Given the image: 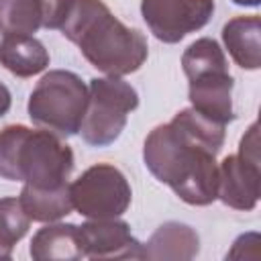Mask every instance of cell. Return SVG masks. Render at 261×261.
<instances>
[{
    "label": "cell",
    "mask_w": 261,
    "mask_h": 261,
    "mask_svg": "<svg viewBox=\"0 0 261 261\" xmlns=\"http://www.w3.org/2000/svg\"><path fill=\"white\" fill-rule=\"evenodd\" d=\"M222 145L224 126L190 106L147 135L143 161L151 175L169 186L179 200L190 206H208L216 200V155Z\"/></svg>",
    "instance_id": "cell-1"
},
{
    "label": "cell",
    "mask_w": 261,
    "mask_h": 261,
    "mask_svg": "<svg viewBox=\"0 0 261 261\" xmlns=\"http://www.w3.org/2000/svg\"><path fill=\"white\" fill-rule=\"evenodd\" d=\"M59 31L77 45L92 67L106 75L122 77L135 73L149 55L145 35L120 22L104 0H73Z\"/></svg>",
    "instance_id": "cell-2"
},
{
    "label": "cell",
    "mask_w": 261,
    "mask_h": 261,
    "mask_svg": "<svg viewBox=\"0 0 261 261\" xmlns=\"http://www.w3.org/2000/svg\"><path fill=\"white\" fill-rule=\"evenodd\" d=\"M73 171V151L47 128H0V177L37 190L63 188Z\"/></svg>",
    "instance_id": "cell-3"
},
{
    "label": "cell",
    "mask_w": 261,
    "mask_h": 261,
    "mask_svg": "<svg viewBox=\"0 0 261 261\" xmlns=\"http://www.w3.org/2000/svg\"><path fill=\"white\" fill-rule=\"evenodd\" d=\"M181 69L188 77V98L192 108L222 126L232 122L234 80L228 71L222 47L210 37L196 39L181 55Z\"/></svg>",
    "instance_id": "cell-4"
},
{
    "label": "cell",
    "mask_w": 261,
    "mask_h": 261,
    "mask_svg": "<svg viewBox=\"0 0 261 261\" xmlns=\"http://www.w3.org/2000/svg\"><path fill=\"white\" fill-rule=\"evenodd\" d=\"M88 106V86L67 69L47 71L29 96V118L59 137L80 133Z\"/></svg>",
    "instance_id": "cell-5"
},
{
    "label": "cell",
    "mask_w": 261,
    "mask_h": 261,
    "mask_svg": "<svg viewBox=\"0 0 261 261\" xmlns=\"http://www.w3.org/2000/svg\"><path fill=\"white\" fill-rule=\"evenodd\" d=\"M139 106L137 90L122 77H92L80 135L90 147H108L124 130L128 114Z\"/></svg>",
    "instance_id": "cell-6"
},
{
    "label": "cell",
    "mask_w": 261,
    "mask_h": 261,
    "mask_svg": "<svg viewBox=\"0 0 261 261\" xmlns=\"http://www.w3.org/2000/svg\"><path fill=\"white\" fill-rule=\"evenodd\" d=\"M69 196L84 218H120L130 206L133 190L118 167L96 163L69 184Z\"/></svg>",
    "instance_id": "cell-7"
},
{
    "label": "cell",
    "mask_w": 261,
    "mask_h": 261,
    "mask_svg": "<svg viewBox=\"0 0 261 261\" xmlns=\"http://www.w3.org/2000/svg\"><path fill=\"white\" fill-rule=\"evenodd\" d=\"M214 14V0H141V16L153 37L175 45L200 31Z\"/></svg>",
    "instance_id": "cell-8"
},
{
    "label": "cell",
    "mask_w": 261,
    "mask_h": 261,
    "mask_svg": "<svg viewBox=\"0 0 261 261\" xmlns=\"http://www.w3.org/2000/svg\"><path fill=\"white\" fill-rule=\"evenodd\" d=\"M84 259H141L143 243L120 218H88L77 226Z\"/></svg>",
    "instance_id": "cell-9"
},
{
    "label": "cell",
    "mask_w": 261,
    "mask_h": 261,
    "mask_svg": "<svg viewBox=\"0 0 261 261\" xmlns=\"http://www.w3.org/2000/svg\"><path fill=\"white\" fill-rule=\"evenodd\" d=\"M259 161L241 153L226 155L218 163V188L216 200L234 210H253L259 202Z\"/></svg>",
    "instance_id": "cell-10"
},
{
    "label": "cell",
    "mask_w": 261,
    "mask_h": 261,
    "mask_svg": "<svg viewBox=\"0 0 261 261\" xmlns=\"http://www.w3.org/2000/svg\"><path fill=\"white\" fill-rule=\"evenodd\" d=\"M200 253V237L198 232L184 222L169 220L157 226V230L143 245L141 259H171V261H188Z\"/></svg>",
    "instance_id": "cell-11"
},
{
    "label": "cell",
    "mask_w": 261,
    "mask_h": 261,
    "mask_svg": "<svg viewBox=\"0 0 261 261\" xmlns=\"http://www.w3.org/2000/svg\"><path fill=\"white\" fill-rule=\"evenodd\" d=\"M222 43L239 67L251 71L261 67V18L257 14L230 18L222 27Z\"/></svg>",
    "instance_id": "cell-12"
},
{
    "label": "cell",
    "mask_w": 261,
    "mask_h": 261,
    "mask_svg": "<svg viewBox=\"0 0 261 261\" xmlns=\"http://www.w3.org/2000/svg\"><path fill=\"white\" fill-rule=\"evenodd\" d=\"M0 65L16 77H33L47 69L49 51L35 35H4L0 41Z\"/></svg>",
    "instance_id": "cell-13"
},
{
    "label": "cell",
    "mask_w": 261,
    "mask_h": 261,
    "mask_svg": "<svg viewBox=\"0 0 261 261\" xmlns=\"http://www.w3.org/2000/svg\"><path fill=\"white\" fill-rule=\"evenodd\" d=\"M29 255L35 261H75L84 259L77 224L71 222H47L39 228L29 247Z\"/></svg>",
    "instance_id": "cell-14"
},
{
    "label": "cell",
    "mask_w": 261,
    "mask_h": 261,
    "mask_svg": "<svg viewBox=\"0 0 261 261\" xmlns=\"http://www.w3.org/2000/svg\"><path fill=\"white\" fill-rule=\"evenodd\" d=\"M18 202L24 214L35 222H57L63 216L71 214L73 204L69 196V184L55 190H37L22 186Z\"/></svg>",
    "instance_id": "cell-15"
},
{
    "label": "cell",
    "mask_w": 261,
    "mask_h": 261,
    "mask_svg": "<svg viewBox=\"0 0 261 261\" xmlns=\"http://www.w3.org/2000/svg\"><path fill=\"white\" fill-rule=\"evenodd\" d=\"M43 29L41 0H0V33L35 35Z\"/></svg>",
    "instance_id": "cell-16"
},
{
    "label": "cell",
    "mask_w": 261,
    "mask_h": 261,
    "mask_svg": "<svg viewBox=\"0 0 261 261\" xmlns=\"http://www.w3.org/2000/svg\"><path fill=\"white\" fill-rule=\"evenodd\" d=\"M31 218L24 214L18 198H0V257L10 259L14 245L27 234Z\"/></svg>",
    "instance_id": "cell-17"
},
{
    "label": "cell",
    "mask_w": 261,
    "mask_h": 261,
    "mask_svg": "<svg viewBox=\"0 0 261 261\" xmlns=\"http://www.w3.org/2000/svg\"><path fill=\"white\" fill-rule=\"evenodd\" d=\"M71 2L73 0H41V6H43V29H47V31L61 29L65 18H67V12L71 8Z\"/></svg>",
    "instance_id": "cell-18"
},
{
    "label": "cell",
    "mask_w": 261,
    "mask_h": 261,
    "mask_svg": "<svg viewBox=\"0 0 261 261\" xmlns=\"http://www.w3.org/2000/svg\"><path fill=\"white\" fill-rule=\"evenodd\" d=\"M10 104H12V96H10V90L0 82V116H4L8 110H10Z\"/></svg>",
    "instance_id": "cell-19"
},
{
    "label": "cell",
    "mask_w": 261,
    "mask_h": 261,
    "mask_svg": "<svg viewBox=\"0 0 261 261\" xmlns=\"http://www.w3.org/2000/svg\"><path fill=\"white\" fill-rule=\"evenodd\" d=\"M237 6H249V8H255L261 4V0H232Z\"/></svg>",
    "instance_id": "cell-20"
}]
</instances>
